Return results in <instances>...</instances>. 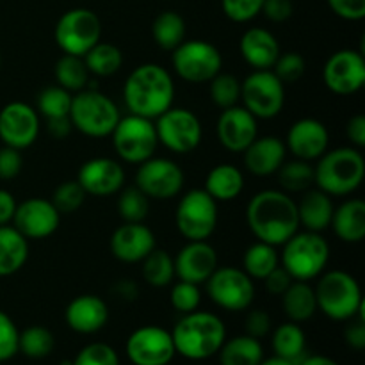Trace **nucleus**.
<instances>
[{
  "instance_id": "54",
  "label": "nucleus",
  "mask_w": 365,
  "mask_h": 365,
  "mask_svg": "<svg viewBox=\"0 0 365 365\" xmlns=\"http://www.w3.org/2000/svg\"><path fill=\"white\" fill-rule=\"evenodd\" d=\"M260 13L269 21L282 24V21H287L292 16L294 6H292V0H264Z\"/></svg>"
},
{
  "instance_id": "39",
  "label": "nucleus",
  "mask_w": 365,
  "mask_h": 365,
  "mask_svg": "<svg viewBox=\"0 0 365 365\" xmlns=\"http://www.w3.org/2000/svg\"><path fill=\"white\" fill-rule=\"evenodd\" d=\"M277 175L284 192H305L314 185V166L309 160H284Z\"/></svg>"
},
{
  "instance_id": "16",
  "label": "nucleus",
  "mask_w": 365,
  "mask_h": 365,
  "mask_svg": "<svg viewBox=\"0 0 365 365\" xmlns=\"http://www.w3.org/2000/svg\"><path fill=\"white\" fill-rule=\"evenodd\" d=\"M323 81L331 93L349 96L365 84V59L360 50L344 48L331 53L323 68Z\"/></svg>"
},
{
  "instance_id": "1",
  "label": "nucleus",
  "mask_w": 365,
  "mask_h": 365,
  "mask_svg": "<svg viewBox=\"0 0 365 365\" xmlns=\"http://www.w3.org/2000/svg\"><path fill=\"white\" fill-rule=\"evenodd\" d=\"M246 223L257 241L282 246L299 230L298 205L289 192L264 189L248 202Z\"/></svg>"
},
{
  "instance_id": "32",
  "label": "nucleus",
  "mask_w": 365,
  "mask_h": 365,
  "mask_svg": "<svg viewBox=\"0 0 365 365\" xmlns=\"http://www.w3.org/2000/svg\"><path fill=\"white\" fill-rule=\"evenodd\" d=\"M282 305H284L285 316L292 323H305V321L312 319L314 314L317 312L314 287L309 285V282L294 280L282 294Z\"/></svg>"
},
{
  "instance_id": "10",
  "label": "nucleus",
  "mask_w": 365,
  "mask_h": 365,
  "mask_svg": "<svg viewBox=\"0 0 365 365\" xmlns=\"http://www.w3.org/2000/svg\"><path fill=\"white\" fill-rule=\"evenodd\" d=\"M53 36L64 53L84 57L102 38V24L95 11L75 7L61 14Z\"/></svg>"
},
{
  "instance_id": "2",
  "label": "nucleus",
  "mask_w": 365,
  "mask_h": 365,
  "mask_svg": "<svg viewBox=\"0 0 365 365\" xmlns=\"http://www.w3.org/2000/svg\"><path fill=\"white\" fill-rule=\"evenodd\" d=\"M128 114L155 120L173 106L175 82L170 71L155 63H145L128 73L123 84Z\"/></svg>"
},
{
  "instance_id": "50",
  "label": "nucleus",
  "mask_w": 365,
  "mask_h": 365,
  "mask_svg": "<svg viewBox=\"0 0 365 365\" xmlns=\"http://www.w3.org/2000/svg\"><path fill=\"white\" fill-rule=\"evenodd\" d=\"M18 339H20V331L14 321L4 310H0V364L7 362L16 355Z\"/></svg>"
},
{
  "instance_id": "64",
  "label": "nucleus",
  "mask_w": 365,
  "mask_h": 365,
  "mask_svg": "<svg viewBox=\"0 0 365 365\" xmlns=\"http://www.w3.org/2000/svg\"><path fill=\"white\" fill-rule=\"evenodd\" d=\"M0 64H2V59H0Z\"/></svg>"
},
{
  "instance_id": "37",
  "label": "nucleus",
  "mask_w": 365,
  "mask_h": 365,
  "mask_svg": "<svg viewBox=\"0 0 365 365\" xmlns=\"http://www.w3.org/2000/svg\"><path fill=\"white\" fill-rule=\"evenodd\" d=\"M152 36L163 50L173 52L185 39V21L175 11H163L152 24Z\"/></svg>"
},
{
  "instance_id": "41",
  "label": "nucleus",
  "mask_w": 365,
  "mask_h": 365,
  "mask_svg": "<svg viewBox=\"0 0 365 365\" xmlns=\"http://www.w3.org/2000/svg\"><path fill=\"white\" fill-rule=\"evenodd\" d=\"M53 346H56V339L48 328L36 324L20 331L18 351H21L29 359H45L53 351Z\"/></svg>"
},
{
  "instance_id": "51",
  "label": "nucleus",
  "mask_w": 365,
  "mask_h": 365,
  "mask_svg": "<svg viewBox=\"0 0 365 365\" xmlns=\"http://www.w3.org/2000/svg\"><path fill=\"white\" fill-rule=\"evenodd\" d=\"M24 168V157L20 150L2 146L0 148V180H13Z\"/></svg>"
},
{
  "instance_id": "18",
  "label": "nucleus",
  "mask_w": 365,
  "mask_h": 365,
  "mask_svg": "<svg viewBox=\"0 0 365 365\" xmlns=\"http://www.w3.org/2000/svg\"><path fill=\"white\" fill-rule=\"evenodd\" d=\"M39 114L25 102H11L0 110V139L4 146L25 150L36 143L39 135Z\"/></svg>"
},
{
  "instance_id": "27",
  "label": "nucleus",
  "mask_w": 365,
  "mask_h": 365,
  "mask_svg": "<svg viewBox=\"0 0 365 365\" xmlns=\"http://www.w3.org/2000/svg\"><path fill=\"white\" fill-rule=\"evenodd\" d=\"M241 56L253 70H271L280 56V43L271 31L264 27H252L239 41Z\"/></svg>"
},
{
  "instance_id": "60",
  "label": "nucleus",
  "mask_w": 365,
  "mask_h": 365,
  "mask_svg": "<svg viewBox=\"0 0 365 365\" xmlns=\"http://www.w3.org/2000/svg\"><path fill=\"white\" fill-rule=\"evenodd\" d=\"M114 292H116L118 298L132 302V299H135V296L139 294V289L132 280H120L114 285Z\"/></svg>"
},
{
  "instance_id": "35",
  "label": "nucleus",
  "mask_w": 365,
  "mask_h": 365,
  "mask_svg": "<svg viewBox=\"0 0 365 365\" xmlns=\"http://www.w3.org/2000/svg\"><path fill=\"white\" fill-rule=\"evenodd\" d=\"M305 334L298 323L289 321L280 324L273 334L274 355L298 365L299 360L305 356Z\"/></svg>"
},
{
  "instance_id": "33",
  "label": "nucleus",
  "mask_w": 365,
  "mask_h": 365,
  "mask_svg": "<svg viewBox=\"0 0 365 365\" xmlns=\"http://www.w3.org/2000/svg\"><path fill=\"white\" fill-rule=\"evenodd\" d=\"M221 365H259L264 360V349L259 339L250 335L225 341L220 351Z\"/></svg>"
},
{
  "instance_id": "9",
  "label": "nucleus",
  "mask_w": 365,
  "mask_h": 365,
  "mask_svg": "<svg viewBox=\"0 0 365 365\" xmlns=\"http://www.w3.org/2000/svg\"><path fill=\"white\" fill-rule=\"evenodd\" d=\"M175 225L187 241H207L217 227V202L205 189L185 192L175 210Z\"/></svg>"
},
{
  "instance_id": "8",
  "label": "nucleus",
  "mask_w": 365,
  "mask_h": 365,
  "mask_svg": "<svg viewBox=\"0 0 365 365\" xmlns=\"http://www.w3.org/2000/svg\"><path fill=\"white\" fill-rule=\"evenodd\" d=\"M110 138L118 159L128 164L145 163L146 159L153 157L159 145L153 120L135 114L120 118Z\"/></svg>"
},
{
  "instance_id": "44",
  "label": "nucleus",
  "mask_w": 365,
  "mask_h": 365,
  "mask_svg": "<svg viewBox=\"0 0 365 365\" xmlns=\"http://www.w3.org/2000/svg\"><path fill=\"white\" fill-rule=\"evenodd\" d=\"M210 98L221 110L237 106L241 100V81L232 73H220L210 78Z\"/></svg>"
},
{
  "instance_id": "58",
  "label": "nucleus",
  "mask_w": 365,
  "mask_h": 365,
  "mask_svg": "<svg viewBox=\"0 0 365 365\" xmlns=\"http://www.w3.org/2000/svg\"><path fill=\"white\" fill-rule=\"evenodd\" d=\"M16 205L14 196L6 189H0V225H7L9 221H13Z\"/></svg>"
},
{
  "instance_id": "48",
  "label": "nucleus",
  "mask_w": 365,
  "mask_h": 365,
  "mask_svg": "<svg viewBox=\"0 0 365 365\" xmlns=\"http://www.w3.org/2000/svg\"><path fill=\"white\" fill-rule=\"evenodd\" d=\"M71 365H120V356L109 344L93 342L77 353Z\"/></svg>"
},
{
  "instance_id": "25",
  "label": "nucleus",
  "mask_w": 365,
  "mask_h": 365,
  "mask_svg": "<svg viewBox=\"0 0 365 365\" xmlns=\"http://www.w3.org/2000/svg\"><path fill=\"white\" fill-rule=\"evenodd\" d=\"M68 327L82 335H91L102 330L109 321V309L100 296L82 294L71 299L64 310Z\"/></svg>"
},
{
  "instance_id": "24",
  "label": "nucleus",
  "mask_w": 365,
  "mask_h": 365,
  "mask_svg": "<svg viewBox=\"0 0 365 365\" xmlns=\"http://www.w3.org/2000/svg\"><path fill=\"white\" fill-rule=\"evenodd\" d=\"M155 234L143 223H125L110 237V252L120 262H141L155 248Z\"/></svg>"
},
{
  "instance_id": "57",
  "label": "nucleus",
  "mask_w": 365,
  "mask_h": 365,
  "mask_svg": "<svg viewBox=\"0 0 365 365\" xmlns=\"http://www.w3.org/2000/svg\"><path fill=\"white\" fill-rule=\"evenodd\" d=\"M346 342H348L349 348L353 349H364L365 348V323L362 319H359L356 323H353L351 327L346 328Z\"/></svg>"
},
{
  "instance_id": "43",
  "label": "nucleus",
  "mask_w": 365,
  "mask_h": 365,
  "mask_svg": "<svg viewBox=\"0 0 365 365\" xmlns=\"http://www.w3.org/2000/svg\"><path fill=\"white\" fill-rule=\"evenodd\" d=\"M150 212V200L138 187H127L118 196V214L125 223H143Z\"/></svg>"
},
{
  "instance_id": "46",
  "label": "nucleus",
  "mask_w": 365,
  "mask_h": 365,
  "mask_svg": "<svg viewBox=\"0 0 365 365\" xmlns=\"http://www.w3.org/2000/svg\"><path fill=\"white\" fill-rule=\"evenodd\" d=\"M271 70H273V73L280 78V82L284 86L296 84V82L305 75V70H307L305 57L298 52L280 53L277 63H274V66L271 68Z\"/></svg>"
},
{
  "instance_id": "30",
  "label": "nucleus",
  "mask_w": 365,
  "mask_h": 365,
  "mask_svg": "<svg viewBox=\"0 0 365 365\" xmlns=\"http://www.w3.org/2000/svg\"><path fill=\"white\" fill-rule=\"evenodd\" d=\"M29 259V239L9 225H0V277H11Z\"/></svg>"
},
{
  "instance_id": "62",
  "label": "nucleus",
  "mask_w": 365,
  "mask_h": 365,
  "mask_svg": "<svg viewBox=\"0 0 365 365\" xmlns=\"http://www.w3.org/2000/svg\"><path fill=\"white\" fill-rule=\"evenodd\" d=\"M259 365H294L291 362V360H285V359H280V356L274 355L273 359H267V360H262Z\"/></svg>"
},
{
  "instance_id": "6",
  "label": "nucleus",
  "mask_w": 365,
  "mask_h": 365,
  "mask_svg": "<svg viewBox=\"0 0 365 365\" xmlns=\"http://www.w3.org/2000/svg\"><path fill=\"white\" fill-rule=\"evenodd\" d=\"M330 260V245L317 232H296L282 245L280 266L294 280L310 282L324 273Z\"/></svg>"
},
{
  "instance_id": "3",
  "label": "nucleus",
  "mask_w": 365,
  "mask_h": 365,
  "mask_svg": "<svg viewBox=\"0 0 365 365\" xmlns=\"http://www.w3.org/2000/svg\"><path fill=\"white\" fill-rule=\"evenodd\" d=\"M171 337L178 355L189 360H205L220 351L227 341V328L216 314L195 310L184 314L175 324Z\"/></svg>"
},
{
  "instance_id": "28",
  "label": "nucleus",
  "mask_w": 365,
  "mask_h": 365,
  "mask_svg": "<svg viewBox=\"0 0 365 365\" xmlns=\"http://www.w3.org/2000/svg\"><path fill=\"white\" fill-rule=\"evenodd\" d=\"M296 205H298L299 227L309 232H317V234L330 228L335 210L330 195H327V192L317 187L309 189L303 195L302 202L296 203Z\"/></svg>"
},
{
  "instance_id": "19",
  "label": "nucleus",
  "mask_w": 365,
  "mask_h": 365,
  "mask_svg": "<svg viewBox=\"0 0 365 365\" xmlns=\"http://www.w3.org/2000/svg\"><path fill=\"white\" fill-rule=\"evenodd\" d=\"M61 214L50 200L29 198L18 203L13 227L25 239H46L59 228Z\"/></svg>"
},
{
  "instance_id": "49",
  "label": "nucleus",
  "mask_w": 365,
  "mask_h": 365,
  "mask_svg": "<svg viewBox=\"0 0 365 365\" xmlns=\"http://www.w3.org/2000/svg\"><path fill=\"white\" fill-rule=\"evenodd\" d=\"M264 0H221L223 13L235 24H246L259 16Z\"/></svg>"
},
{
  "instance_id": "20",
  "label": "nucleus",
  "mask_w": 365,
  "mask_h": 365,
  "mask_svg": "<svg viewBox=\"0 0 365 365\" xmlns=\"http://www.w3.org/2000/svg\"><path fill=\"white\" fill-rule=\"evenodd\" d=\"M77 182L86 195L106 198L123 189L125 170L120 160L110 157H95L82 164L77 173Z\"/></svg>"
},
{
  "instance_id": "26",
  "label": "nucleus",
  "mask_w": 365,
  "mask_h": 365,
  "mask_svg": "<svg viewBox=\"0 0 365 365\" xmlns=\"http://www.w3.org/2000/svg\"><path fill=\"white\" fill-rule=\"evenodd\" d=\"M287 148L285 143L277 135H257L252 145L242 152L245 168L255 177H269L284 164Z\"/></svg>"
},
{
  "instance_id": "52",
  "label": "nucleus",
  "mask_w": 365,
  "mask_h": 365,
  "mask_svg": "<svg viewBox=\"0 0 365 365\" xmlns=\"http://www.w3.org/2000/svg\"><path fill=\"white\" fill-rule=\"evenodd\" d=\"M328 6L342 20L359 21L365 18V0H328Z\"/></svg>"
},
{
  "instance_id": "55",
  "label": "nucleus",
  "mask_w": 365,
  "mask_h": 365,
  "mask_svg": "<svg viewBox=\"0 0 365 365\" xmlns=\"http://www.w3.org/2000/svg\"><path fill=\"white\" fill-rule=\"evenodd\" d=\"M294 282V278L287 273L282 266L274 267L266 278H264V284H266V289L269 294L273 296H282L289 289V285Z\"/></svg>"
},
{
  "instance_id": "42",
  "label": "nucleus",
  "mask_w": 365,
  "mask_h": 365,
  "mask_svg": "<svg viewBox=\"0 0 365 365\" xmlns=\"http://www.w3.org/2000/svg\"><path fill=\"white\" fill-rule=\"evenodd\" d=\"M71 93L61 86H48L43 89L36 98L38 114H43L46 120L53 118H66L71 107Z\"/></svg>"
},
{
  "instance_id": "29",
  "label": "nucleus",
  "mask_w": 365,
  "mask_h": 365,
  "mask_svg": "<svg viewBox=\"0 0 365 365\" xmlns=\"http://www.w3.org/2000/svg\"><path fill=\"white\" fill-rule=\"evenodd\" d=\"M330 227L342 242H362L365 237V203L359 198L346 200L334 210Z\"/></svg>"
},
{
  "instance_id": "63",
  "label": "nucleus",
  "mask_w": 365,
  "mask_h": 365,
  "mask_svg": "<svg viewBox=\"0 0 365 365\" xmlns=\"http://www.w3.org/2000/svg\"><path fill=\"white\" fill-rule=\"evenodd\" d=\"M61 365H71V362H63Z\"/></svg>"
},
{
  "instance_id": "11",
  "label": "nucleus",
  "mask_w": 365,
  "mask_h": 365,
  "mask_svg": "<svg viewBox=\"0 0 365 365\" xmlns=\"http://www.w3.org/2000/svg\"><path fill=\"white\" fill-rule=\"evenodd\" d=\"M171 64L182 81L203 84L220 73L223 68V57L212 43L203 39H184L173 50Z\"/></svg>"
},
{
  "instance_id": "31",
  "label": "nucleus",
  "mask_w": 365,
  "mask_h": 365,
  "mask_svg": "<svg viewBox=\"0 0 365 365\" xmlns=\"http://www.w3.org/2000/svg\"><path fill=\"white\" fill-rule=\"evenodd\" d=\"M205 189L216 202H232L245 189L242 171L234 164H217L207 173Z\"/></svg>"
},
{
  "instance_id": "22",
  "label": "nucleus",
  "mask_w": 365,
  "mask_h": 365,
  "mask_svg": "<svg viewBox=\"0 0 365 365\" xmlns=\"http://www.w3.org/2000/svg\"><path fill=\"white\" fill-rule=\"evenodd\" d=\"M330 145V134L323 121L316 118H302L294 121L287 132L285 148L294 155V159L317 160Z\"/></svg>"
},
{
  "instance_id": "17",
  "label": "nucleus",
  "mask_w": 365,
  "mask_h": 365,
  "mask_svg": "<svg viewBox=\"0 0 365 365\" xmlns=\"http://www.w3.org/2000/svg\"><path fill=\"white\" fill-rule=\"evenodd\" d=\"M125 349L134 365H168L177 355L171 331L153 324L132 331Z\"/></svg>"
},
{
  "instance_id": "59",
  "label": "nucleus",
  "mask_w": 365,
  "mask_h": 365,
  "mask_svg": "<svg viewBox=\"0 0 365 365\" xmlns=\"http://www.w3.org/2000/svg\"><path fill=\"white\" fill-rule=\"evenodd\" d=\"M46 130L53 139H66L70 132L73 130L71 127L70 118H53V120H46Z\"/></svg>"
},
{
  "instance_id": "12",
  "label": "nucleus",
  "mask_w": 365,
  "mask_h": 365,
  "mask_svg": "<svg viewBox=\"0 0 365 365\" xmlns=\"http://www.w3.org/2000/svg\"><path fill=\"white\" fill-rule=\"evenodd\" d=\"M241 100L257 120H271L284 109L285 86L273 70H253L241 82Z\"/></svg>"
},
{
  "instance_id": "34",
  "label": "nucleus",
  "mask_w": 365,
  "mask_h": 365,
  "mask_svg": "<svg viewBox=\"0 0 365 365\" xmlns=\"http://www.w3.org/2000/svg\"><path fill=\"white\" fill-rule=\"evenodd\" d=\"M278 266H280V253L277 252V246L262 241H257L255 245L250 246L242 257V271L252 280H264Z\"/></svg>"
},
{
  "instance_id": "15",
  "label": "nucleus",
  "mask_w": 365,
  "mask_h": 365,
  "mask_svg": "<svg viewBox=\"0 0 365 365\" xmlns=\"http://www.w3.org/2000/svg\"><path fill=\"white\" fill-rule=\"evenodd\" d=\"M135 187L148 200H171L184 187V171L166 157H150L138 164Z\"/></svg>"
},
{
  "instance_id": "53",
  "label": "nucleus",
  "mask_w": 365,
  "mask_h": 365,
  "mask_svg": "<svg viewBox=\"0 0 365 365\" xmlns=\"http://www.w3.org/2000/svg\"><path fill=\"white\" fill-rule=\"evenodd\" d=\"M245 330H246V335H250V337L253 339H259V341L262 337H266L271 330L269 314L264 312V310L260 309L248 312V316H246V321H245Z\"/></svg>"
},
{
  "instance_id": "4",
  "label": "nucleus",
  "mask_w": 365,
  "mask_h": 365,
  "mask_svg": "<svg viewBox=\"0 0 365 365\" xmlns=\"http://www.w3.org/2000/svg\"><path fill=\"white\" fill-rule=\"evenodd\" d=\"M365 160L359 148H342L324 152L314 166V185L330 196H348L362 185Z\"/></svg>"
},
{
  "instance_id": "56",
  "label": "nucleus",
  "mask_w": 365,
  "mask_h": 365,
  "mask_svg": "<svg viewBox=\"0 0 365 365\" xmlns=\"http://www.w3.org/2000/svg\"><path fill=\"white\" fill-rule=\"evenodd\" d=\"M346 135L351 141L355 148H364L365 146V116L364 114H356V116L349 118L348 125H346Z\"/></svg>"
},
{
  "instance_id": "40",
  "label": "nucleus",
  "mask_w": 365,
  "mask_h": 365,
  "mask_svg": "<svg viewBox=\"0 0 365 365\" xmlns=\"http://www.w3.org/2000/svg\"><path fill=\"white\" fill-rule=\"evenodd\" d=\"M56 81L57 86L64 88L70 93H77L86 89L89 81V71L82 57L64 53L56 64Z\"/></svg>"
},
{
  "instance_id": "21",
  "label": "nucleus",
  "mask_w": 365,
  "mask_h": 365,
  "mask_svg": "<svg viewBox=\"0 0 365 365\" xmlns=\"http://www.w3.org/2000/svg\"><path fill=\"white\" fill-rule=\"evenodd\" d=\"M216 135L225 150L232 153H242L259 135L257 118L239 103L223 109L217 118Z\"/></svg>"
},
{
  "instance_id": "45",
  "label": "nucleus",
  "mask_w": 365,
  "mask_h": 365,
  "mask_svg": "<svg viewBox=\"0 0 365 365\" xmlns=\"http://www.w3.org/2000/svg\"><path fill=\"white\" fill-rule=\"evenodd\" d=\"M86 196L88 195H86L84 189L81 187L77 180H68L57 185L50 202L59 210V214H73L75 210H78L84 205Z\"/></svg>"
},
{
  "instance_id": "38",
  "label": "nucleus",
  "mask_w": 365,
  "mask_h": 365,
  "mask_svg": "<svg viewBox=\"0 0 365 365\" xmlns=\"http://www.w3.org/2000/svg\"><path fill=\"white\" fill-rule=\"evenodd\" d=\"M141 262L143 280L148 285H152V287H168V285L177 278L175 277L173 257L168 252H164V250L157 248V246L141 260Z\"/></svg>"
},
{
  "instance_id": "36",
  "label": "nucleus",
  "mask_w": 365,
  "mask_h": 365,
  "mask_svg": "<svg viewBox=\"0 0 365 365\" xmlns=\"http://www.w3.org/2000/svg\"><path fill=\"white\" fill-rule=\"evenodd\" d=\"M82 59L89 75H96V77H110L123 66V52L110 43L98 41Z\"/></svg>"
},
{
  "instance_id": "13",
  "label": "nucleus",
  "mask_w": 365,
  "mask_h": 365,
  "mask_svg": "<svg viewBox=\"0 0 365 365\" xmlns=\"http://www.w3.org/2000/svg\"><path fill=\"white\" fill-rule=\"evenodd\" d=\"M157 139L173 153H189L202 143L203 128L198 116L184 107H173L155 118Z\"/></svg>"
},
{
  "instance_id": "23",
  "label": "nucleus",
  "mask_w": 365,
  "mask_h": 365,
  "mask_svg": "<svg viewBox=\"0 0 365 365\" xmlns=\"http://www.w3.org/2000/svg\"><path fill=\"white\" fill-rule=\"evenodd\" d=\"M173 262L178 280L202 285L217 269V253L207 241H187Z\"/></svg>"
},
{
  "instance_id": "47",
  "label": "nucleus",
  "mask_w": 365,
  "mask_h": 365,
  "mask_svg": "<svg viewBox=\"0 0 365 365\" xmlns=\"http://www.w3.org/2000/svg\"><path fill=\"white\" fill-rule=\"evenodd\" d=\"M171 307L180 314H189L198 310L200 303H202V292H200V285L191 284V282L178 280L177 284L171 287L170 294Z\"/></svg>"
},
{
  "instance_id": "61",
  "label": "nucleus",
  "mask_w": 365,
  "mask_h": 365,
  "mask_svg": "<svg viewBox=\"0 0 365 365\" xmlns=\"http://www.w3.org/2000/svg\"><path fill=\"white\" fill-rule=\"evenodd\" d=\"M298 365H339L335 360L328 359V356H323V355H309V356H303L302 360H299Z\"/></svg>"
},
{
  "instance_id": "7",
  "label": "nucleus",
  "mask_w": 365,
  "mask_h": 365,
  "mask_svg": "<svg viewBox=\"0 0 365 365\" xmlns=\"http://www.w3.org/2000/svg\"><path fill=\"white\" fill-rule=\"evenodd\" d=\"M71 127L93 139L109 138L120 121L121 114L116 103L96 89H82L71 96Z\"/></svg>"
},
{
  "instance_id": "14",
  "label": "nucleus",
  "mask_w": 365,
  "mask_h": 365,
  "mask_svg": "<svg viewBox=\"0 0 365 365\" xmlns=\"http://www.w3.org/2000/svg\"><path fill=\"white\" fill-rule=\"evenodd\" d=\"M205 284L210 299L220 309L228 310V312H241V310L250 309L255 299L253 280L237 267L217 266V269L210 274Z\"/></svg>"
},
{
  "instance_id": "5",
  "label": "nucleus",
  "mask_w": 365,
  "mask_h": 365,
  "mask_svg": "<svg viewBox=\"0 0 365 365\" xmlns=\"http://www.w3.org/2000/svg\"><path fill=\"white\" fill-rule=\"evenodd\" d=\"M314 287L317 310L334 321H348L359 316L364 321L365 303L355 277L341 269L321 273Z\"/></svg>"
}]
</instances>
